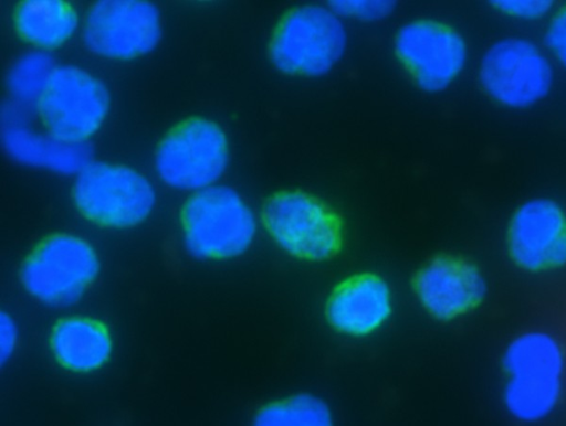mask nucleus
Listing matches in <instances>:
<instances>
[{
	"label": "nucleus",
	"mask_w": 566,
	"mask_h": 426,
	"mask_svg": "<svg viewBox=\"0 0 566 426\" xmlns=\"http://www.w3.org/2000/svg\"><path fill=\"white\" fill-rule=\"evenodd\" d=\"M50 349L60 365L75 373L99 370L109 360L113 340L98 320L73 315L57 321L50 336Z\"/></svg>",
	"instance_id": "16"
},
{
	"label": "nucleus",
	"mask_w": 566,
	"mask_h": 426,
	"mask_svg": "<svg viewBox=\"0 0 566 426\" xmlns=\"http://www.w3.org/2000/svg\"><path fill=\"white\" fill-rule=\"evenodd\" d=\"M160 36L157 9L149 2L106 0L87 12L83 38L94 53L115 60H129L155 47Z\"/></svg>",
	"instance_id": "10"
},
{
	"label": "nucleus",
	"mask_w": 566,
	"mask_h": 426,
	"mask_svg": "<svg viewBox=\"0 0 566 426\" xmlns=\"http://www.w3.org/2000/svg\"><path fill=\"white\" fill-rule=\"evenodd\" d=\"M228 158V141L222 129L211 120L191 118L161 140L155 166L167 185L196 193L216 185Z\"/></svg>",
	"instance_id": "8"
},
{
	"label": "nucleus",
	"mask_w": 566,
	"mask_h": 426,
	"mask_svg": "<svg viewBox=\"0 0 566 426\" xmlns=\"http://www.w3.org/2000/svg\"><path fill=\"white\" fill-rule=\"evenodd\" d=\"M391 313V295L378 275L363 273L337 285L325 315L329 324L344 334L363 337L378 330Z\"/></svg>",
	"instance_id": "15"
},
{
	"label": "nucleus",
	"mask_w": 566,
	"mask_h": 426,
	"mask_svg": "<svg viewBox=\"0 0 566 426\" xmlns=\"http://www.w3.org/2000/svg\"><path fill=\"white\" fill-rule=\"evenodd\" d=\"M187 249L203 259H228L244 253L256 233V220L232 189L212 185L192 193L182 214Z\"/></svg>",
	"instance_id": "2"
},
{
	"label": "nucleus",
	"mask_w": 566,
	"mask_h": 426,
	"mask_svg": "<svg viewBox=\"0 0 566 426\" xmlns=\"http://www.w3.org/2000/svg\"><path fill=\"white\" fill-rule=\"evenodd\" d=\"M109 105L105 86L76 66L56 67L36 104L45 130L71 142L85 143L101 127Z\"/></svg>",
	"instance_id": "9"
},
{
	"label": "nucleus",
	"mask_w": 566,
	"mask_h": 426,
	"mask_svg": "<svg viewBox=\"0 0 566 426\" xmlns=\"http://www.w3.org/2000/svg\"><path fill=\"white\" fill-rule=\"evenodd\" d=\"M98 269V257L90 243L76 235L56 234L29 255L21 269V281L39 301L65 307L84 295Z\"/></svg>",
	"instance_id": "5"
},
{
	"label": "nucleus",
	"mask_w": 566,
	"mask_h": 426,
	"mask_svg": "<svg viewBox=\"0 0 566 426\" xmlns=\"http://www.w3.org/2000/svg\"><path fill=\"white\" fill-rule=\"evenodd\" d=\"M29 109L11 102L2 110V142L9 156L20 163L60 173L81 172L91 162L88 146L63 140L46 130L35 131L28 124Z\"/></svg>",
	"instance_id": "14"
},
{
	"label": "nucleus",
	"mask_w": 566,
	"mask_h": 426,
	"mask_svg": "<svg viewBox=\"0 0 566 426\" xmlns=\"http://www.w3.org/2000/svg\"><path fill=\"white\" fill-rule=\"evenodd\" d=\"M479 82L496 104L526 109L544 99L554 83L547 54L524 38H506L492 44L482 57Z\"/></svg>",
	"instance_id": "7"
},
{
	"label": "nucleus",
	"mask_w": 566,
	"mask_h": 426,
	"mask_svg": "<svg viewBox=\"0 0 566 426\" xmlns=\"http://www.w3.org/2000/svg\"><path fill=\"white\" fill-rule=\"evenodd\" d=\"M493 7L510 18L523 21L543 19L553 10V3L546 0H501L493 1Z\"/></svg>",
	"instance_id": "21"
},
{
	"label": "nucleus",
	"mask_w": 566,
	"mask_h": 426,
	"mask_svg": "<svg viewBox=\"0 0 566 426\" xmlns=\"http://www.w3.org/2000/svg\"><path fill=\"white\" fill-rule=\"evenodd\" d=\"M14 25L23 40L48 52L72 38L78 18L75 10L64 1L27 0L15 10Z\"/></svg>",
	"instance_id": "17"
},
{
	"label": "nucleus",
	"mask_w": 566,
	"mask_h": 426,
	"mask_svg": "<svg viewBox=\"0 0 566 426\" xmlns=\"http://www.w3.org/2000/svg\"><path fill=\"white\" fill-rule=\"evenodd\" d=\"M395 51L416 83L431 92L448 87L468 60L461 34L434 20H416L403 25L397 33Z\"/></svg>",
	"instance_id": "11"
},
{
	"label": "nucleus",
	"mask_w": 566,
	"mask_h": 426,
	"mask_svg": "<svg viewBox=\"0 0 566 426\" xmlns=\"http://www.w3.org/2000/svg\"><path fill=\"white\" fill-rule=\"evenodd\" d=\"M415 292L434 318L451 320L476 308L484 299L486 284L471 262L450 255L438 256L413 279Z\"/></svg>",
	"instance_id": "13"
},
{
	"label": "nucleus",
	"mask_w": 566,
	"mask_h": 426,
	"mask_svg": "<svg viewBox=\"0 0 566 426\" xmlns=\"http://www.w3.org/2000/svg\"><path fill=\"white\" fill-rule=\"evenodd\" d=\"M73 200L87 220L125 228L142 223L150 214L155 192L150 182L129 167L90 162L76 175Z\"/></svg>",
	"instance_id": "6"
},
{
	"label": "nucleus",
	"mask_w": 566,
	"mask_h": 426,
	"mask_svg": "<svg viewBox=\"0 0 566 426\" xmlns=\"http://www.w3.org/2000/svg\"><path fill=\"white\" fill-rule=\"evenodd\" d=\"M55 70L48 52L36 50L24 54L9 73L8 85L13 102L29 108L36 106Z\"/></svg>",
	"instance_id": "19"
},
{
	"label": "nucleus",
	"mask_w": 566,
	"mask_h": 426,
	"mask_svg": "<svg viewBox=\"0 0 566 426\" xmlns=\"http://www.w3.org/2000/svg\"><path fill=\"white\" fill-rule=\"evenodd\" d=\"M502 366V402L512 418L534 424L555 412L565 371V353L555 337L538 330L516 336L504 350Z\"/></svg>",
	"instance_id": "1"
},
{
	"label": "nucleus",
	"mask_w": 566,
	"mask_h": 426,
	"mask_svg": "<svg viewBox=\"0 0 566 426\" xmlns=\"http://www.w3.org/2000/svg\"><path fill=\"white\" fill-rule=\"evenodd\" d=\"M390 1H334L331 8L342 18L374 21L385 18L392 10Z\"/></svg>",
	"instance_id": "20"
},
{
	"label": "nucleus",
	"mask_w": 566,
	"mask_h": 426,
	"mask_svg": "<svg viewBox=\"0 0 566 426\" xmlns=\"http://www.w3.org/2000/svg\"><path fill=\"white\" fill-rule=\"evenodd\" d=\"M511 259L527 271L551 270L566 264V212L556 201L535 198L512 214L506 231Z\"/></svg>",
	"instance_id": "12"
},
{
	"label": "nucleus",
	"mask_w": 566,
	"mask_h": 426,
	"mask_svg": "<svg viewBox=\"0 0 566 426\" xmlns=\"http://www.w3.org/2000/svg\"><path fill=\"white\" fill-rule=\"evenodd\" d=\"M19 340V332L14 320L2 312L0 318V360L7 362L13 354Z\"/></svg>",
	"instance_id": "23"
},
{
	"label": "nucleus",
	"mask_w": 566,
	"mask_h": 426,
	"mask_svg": "<svg viewBox=\"0 0 566 426\" xmlns=\"http://www.w3.org/2000/svg\"><path fill=\"white\" fill-rule=\"evenodd\" d=\"M252 426H333V418L322 400L298 394L263 406Z\"/></svg>",
	"instance_id": "18"
},
{
	"label": "nucleus",
	"mask_w": 566,
	"mask_h": 426,
	"mask_svg": "<svg viewBox=\"0 0 566 426\" xmlns=\"http://www.w3.org/2000/svg\"><path fill=\"white\" fill-rule=\"evenodd\" d=\"M345 47L342 18L331 7L310 4L281 19L270 42V56L284 73L318 76L338 62Z\"/></svg>",
	"instance_id": "4"
},
{
	"label": "nucleus",
	"mask_w": 566,
	"mask_h": 426,
	"mask_svg": "<svg viewBox=\"0 0 566 426\" xmlns=\"http://www.w3.org/2000/svg\"><path fill=\"white\" fill-rule=\"evenodd\" d=\"M262 222L272 239L300 259L326 260L343 245L339 216L307 192L290 190L273 194L263 206Z\"/></svg>",
	"instance_id": "3"
},
{
	"label": "nucleus",
	"mask_w": 566,
	"mask_h": 426,
	"mask_svg": "<svg viewBox=\"0 0 566 426\" xmlns=\"http://www.w3.org/2000/svg\"><path fill=\"white\" fill-rule=\"evenodd\" d=\"M545 44L552 57L566 70V4L551 17Z\"/></svg>",
	"instance_id": "22"
}]
</instances>
